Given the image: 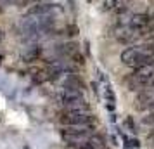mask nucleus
<instances>
[{
	"mask_svg": "<svg viewBox=\"0 0 154 149\" xmlns=\"http://www.w3.org/2000/svg\"><path fill=\"white\" fill-rule=\"evenodd\" d=\"M2 40H4V33H2V31H0V42H2Z\"/></svg>",
	"mask_w": 154,
	"mask_h": 149,
	"instance_id": "16",
	"label": "nucleus"
},
{
	"mask_svg": "<svg viewBox=\"0 0 154 149\" xmlns=\"http://www.w3.org/2000/svg\"><path fill=\"white\" fill-rule=\"evenodd\" d=\"M142 123L147 127H154V111H149L146 116H142Z\"/></svg>",
	"mask_w": 154,
	"mask_h": 149,
	"instance_id": "12",
	"label": "nucleus"
},
{
	"mask_svg": "<svg viewBox=\"0 0 154 149\" xmlns=\"http://www.w3.org/2000/svg\"><path fill=\"white\" fill-rule=\"evenodd\" d=\"M123 125L128 128V132H132V134H137L139 130H137V125H135V121H133L132 116H126L125 121H123Z\"/></svg>",
	"mask_w": 154,
	"mask_h": 149,
	"instance_id": "11",
	"label": "nucleus"
},
{
	"mask_svg": "<svg viewBox=\"0 0 154 149\" xmlns=\"http://www.w3.org/2000/svg\"><path fill=\"white\" fill-rule=\"evenodd\" d=\"M90 135H94L92 127H83V125H68L61 128V137L68 146L76 147L82 142H85Z\"/></svg>",
	"mask_w": 154,
	"mask_h": 149,
	"instance_id": "2",
	"label": "nucleus"
},
{
	"mask_svg": "<svg viewBox=\"0 0 154 149\" xmlns=\"http://www.w3.org/2000/svg\"><path fill=\"white\" fill-rule=\"evenodd\" d=\"M119 59H121V63L125 66L133 68V70H137L140 66H146V64H152V56L149 52H146L140 45H137V47H126L119 54Z\"/></svg>",
	"mask_w": 154,
	"mask_h": 149,
	"instance_id": "1",
	"label": "nucleus"
},
{
	"mask_svg": "<svg viewBox=\"0 0 154 149\" xmlns=\"http://www.w3.org/2000/svg\"><path fill=\"white\" fill-rule=\"evenodd\" d=\"M0 2H12V0H0Z\"/></svg>",
	"mask_w": 154,
	"mask_h": 149,
	"instance_id": "17",
	"label": "nucleus"
},
{
	"mask_svg": "<svg viewBox=\"0 0 154 149\" xmlns=\"http://www.w3.org/2000/svg\"><path fill=\"white\" fill-rule=\"evenodd\" d=\"M106 97H107V107L109 109H114V94H112V90L107 87V90H106Z\"/></svg>",
	"mask_w": 154,
	"mask_h": 149,
	"instance_id": "13",
	"label": "nucleus"
},
{
	"mask_svg": "<svg viewBox=\"0 0 154 149\" xmlns=\"http://www.w3.org/2000/svg\"><path fill=\"white\" fill-rule=\"evenodd\" d=\"M63 31H64L63 35H66V36H75V35L78 33V28L75 26V24H68V26H66Z\"/></svg>",
	"mask_w": 154,
	"mask_h": 149,
	"instance_id": "14",
	"label": "nucleus"
},
{
	"mask_svg": "<svg viewBox=\"0 0 154 149\" xmlns=\"http://www.w3.org/2000/svg\"><path fill=\"white\" fill-rule=\"evenodd\" d=\"M114 36H116V40H118L119 43H132L135 42L137 38H139V35L135 33V31H132V29L128 28V26H123V29H119L118 33H114Z\"/></svg>",
	"mask_w": 154,
	"mask_h": 149,
	"instance_id": "7",
	"label": "nucleus"
},
{
	"mask_svg": "<svg viewBox=\"0 0 154 149\" xmlns=\"http://www.w3.org/2000/svg\"><path fill=\"white\" fill-rule=\"evenodd\" d=\"M152 99H154V95H152V92H151V88H144V90L137 92V97H135V107H137V109H149Z\"/></svg>",
	"mask_w": 154,
	"mask_h": 149,
	"instance_id": "5",
	"label": "nucleus"
},
{
	"mask_svg": "<svg viewBox=\"0 0 154 149\" xmlns=\"http://www.w3.org/2000/svg\"><path fill=\"white\" fill-rule=\"evenodd\" d=\"M56 54L59 57H71L75 52H78V43L76 42H64L56 45Z\"/></svg>",
	"mask_w": 154,
	"mask_h": 149,
	"instance_id": "6",
	"label": "nucleus"
},
{
	"mask_svg": "<svg viewBox=\"0 0 154 149\" xmlns=\"http://www.w3.org/2000/svg\"><path fill=\"white\" fill-rule=\"evenodd\" d=\"M63 88H75V90H83L85 82L78 75H68L63 82Z\"/></svg>",
	"mask_w": 154,
	"mask_h": 149,
	"instance_id": "9",
	"label": "nucleus"
},
{
	"mask_svg": "<svg viewBox=\"0 0 154 149\" xmlns=\"http://www.w3.org/2000/svg\"><path fill=\"white\" fill-rule=\"evenodd\" d=\"M29 78L33 80L35 83H45V82H49V76H47V70L45 68H38V66H33V68H29L28 71Z\"/></svg>",
	"mask_w": 154,
	"mask_h": 149,
	"instance_id": "8",
	"label": "nucleus"
},
{
	"mask_svg": "<svg viewBox=\"0 0 154 149\" xmlns=\"http://www.w3.org/2000/svg\"><path fill=\"white\" fill-rule=\"evenodd\" d=\"M40 54H42V50L38 49L36 45H29V47H26V50L23 52V59H24L26 63H33V61H36V59L40 57Z\"/></svg>",
	"mask_w": 154,
	"mask_h": 149,
	"instance_id": "10",
	"label": "nucleus"
},
{
	"mask_svg": "<svg viewBox=\"0 0 154 149\" xmlns=\"http://www.w3.org/2000/svg\"><path fill=\"white\" fill-rule=\"evenodd\" d=\"M56 11V4H52V2H36L35 5H31V7L26 11V14L28 17H42V16H50L52 12Z\"/></svg>",
	"mask_w": 154,
	"mask_h": 149,
	"instance_id": "4",
	"label": "nucleus"
},
{
	"mask_svg": "<svg viewBox=\"0 0 154 149\" xmlns=\"http://www.w3.org/2000/svg\"><path fill=\"white\" fill-rule=\"evenodd\" d=\"M59 121L63 123V127L68 125H83V127H92L94 125V116L90 111H76V109H64Z\"/></svg>",
	"mask_w": 154,
	"mask_h": 149,
	"instance_id": "3",
	"label": "nucleus"
},
{
	"mask_svg": "<svg viewBox=\"0 0 154 149\" xmlns=\"http://www.w3.org/2000/svg\"><path fill=\"white\" fill-rule=\"evenodd\" d=\"M0 14H2V7H0Z\"/></svg>",
	"mask_w": 154,
	"mask_h": 149,
	"instance_id": "18",
	"label": "nucleus"
},
{
	"mask_svg": "<svg viewBox=\"0 0 154 149\" xmlns=\"http://www.w3.org/2000/svg\"><path fill=\"white\" fill-rule=\"evenodd\" d=\"M69 59H71V61H75L76 64H85V57H83V54H82L80 50H78V52H75Z\"/></svg>",
	"mask_w": 154,
	"mask_h": 149,
	"instance_id": "15",
	"label": "nucleus"
}]
</instances>
